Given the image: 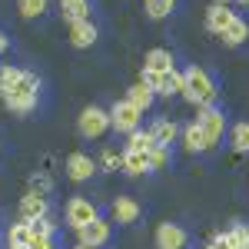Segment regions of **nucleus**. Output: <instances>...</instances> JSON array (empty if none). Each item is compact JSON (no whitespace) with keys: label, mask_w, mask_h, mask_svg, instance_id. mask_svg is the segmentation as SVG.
Here are the masks:
<instances>
[{"label":"nucleus","mask_w":249,"mask_h":249,"mask_svg":"<svg viewBox=\"0 0 249 249\" xmlns=\"http://www.w3.org/2000/svg\"><path fill=\"white\" fill-rule=\"evenodd\" d=\"M0 100L14 113H30L40 100V80L37 73H27L20 67H3L0 70Z\"/></svg>","instance_id":"f257e3e1"},{"label":"nucleus","mask_w":249,"mask_h":249,"mask_svg":"<svg viewBox=\"0 0 249 249\" xmlns=\"http://www.w3.org/2000/svg\"><path fill=\"white\" fill-rule=\"evenodd\" d=\"M183 96L190 100L196 110H203V107H213L216 103V83L210 80V73L203 70V67H186L183 70Z\"/></svg>","instance_id":"f03ea898"},{"label":"nucleus","mask_w":249,"mask_h":249,"mask_svg":"<svg viewBox=\"0 0 249 249\" xmlns=\"http://www.w3.org/2000/svg\"><path fill=\"white\" fill-rule=\"evenodd\" d=\"M140 120H143V110H136L130 100H120V103L110 107V126L116 133H136Z\"/></svg>","instance_id":"7ed1b4c3"},{"label":"nucleus","mask_w":249,"mask_h":249,"mask_svg":"<svg viewBox=\"0 0 249 249\" xmlns=\"http://www.w3.org/2000/svg\"><path fill=\"white\" fill-rule=\"evenodd\" d=\"M107 130H110V110H103V107H87V110L80 113V136L100 140Z\"/></svg>","instance_id":"20e7f679"},{"label":"nucleus","mask_w":249,"mask_h":249,"mask_svg":"<svg viewBox=\"0 0 249 249\" xmlns=\"http://www.w3.org/2000/svg\"><path fill=\"white\" fill-rule=\"evenodd\" d=\"M196 126L206 133L210 146H216V143L223 140V130H226V116H223V110H216V107H203V110L196 113Z\"/></svg>","instance_id":"39448f33"},{"label":"nucleus","mask_w":249,"mask_h":249,"mask_svg":"<svg viewBox=\"0 0 249 249\" xmlns=\"http://www.w3.org/2000/svg\"><path fill=\"white\" fill-rule=\"evenodd\" d=\"M143 83L160 96L183 93V73L179 70H170V73H150V70H143Z\"/></svg>","instance_id":"423d86ee"},{"label":"nucleus","mask_w":249,"mask_h":249,"mask_svg":"<svg viewBox=\"0 0 249 249\" xmlns=\"http://www.w3.org/2000/svg\"><path fill=\"white\" fill-rule=\"evenodd\" d=\"M93 219H100V213L90 199H83V196H73L70 203H67V223L73 226V230H83V226H90Z\"/></svg>","instance_id":"0eeeda50"},{"label":"nucleus","mask_w":249,"mask_h":249,"mask_svg":"<svg viewBox=\"0 0 249 249\" xmlns=\"http://www.w3.org/2000/svg\"><path fill=\"white\" fill-rule=\"evenodd\" d=\"M190 243V236L183 226H176V223H160V230H156V249H186Z\"/></svg>","instance_id":"6e6552de"},{"label":"nucleus","mask_w":249,"mask_h":249,"mask_svg":"<svg viewBox=\"0 0 249 249\" xmlns=\"http://www.w3.org/2000/svg\"><path fill=\"white\" fill-rule=\"evenodd\" d=\"M67 37H70V43L73 47H93L96 43V27L93 20H73V23H67Z\"/></svg>","instance_id":"1a4fd4ad"},{"label":"nucleus","mask_w":249,"mask_h":249,"mask_svg":"<svg viewBox=\"0 0 249 249\" xmlns=\"http://www.w3.org/2000/svg\"><path fill=\"white\" fill-rule=\"evenodd\" d=\"M107 239H110V223H107L103 216H100V219H93L90 226H83V230H80V246L100 249Z\"/></svg>","instance_id":"9d476101"},{"label":"nucleus","mask_w":249,"mask_h":249,"mask_svg":"<svg viewBox=\"0 0 249 249\" xmlns=\"http://www.w3.org/2000/svg\"><path fill=\"white\" fill-rule=\"evenodd\" d=\"M93 173H96V163H93L87 153H70V156H67V176H70L73 183L90 179Z\"/></svg>","instance_id":"9b49d317"},{"label":"nucleus","mask_w":249,"mask_h":249,"mask_svg":"<svg viewBox=\"0 0 249 249\" xmlns=\"http://www.w3.org/2000/svg\"><path fill=\"white\" fill-rule=\"evenodd\" d=\"M47 216V196H40V193H27L23 199H20V219L23 223H34V219H43Z\"/></svg>","instance_id":"f8f14e48"},{"label":"nucleus","mask_w":249,"mask_h":249,"mask_svg":"<svg viewBox=\"0 0 249 249\" xmlns=\"http://www.w3.org/2000/svg\"><path fill=\"white\" fill-rule=\"evenodd\" d=\"M232 20H236V14H232L230 7H226V3H213L210 10H206V30L219 37V34H223V30L230 27Z\"/></svg>","instance_id":"ddd939ff"},{"label":"nucleus","mask_w":249,"mask_h":249,"mask_svg":"<svg viewBox=\"0 0 249 249\" xmlns=\"http://www.w3.org/2000/svg\"><path fill=\"white\" fill-rule=\"evenodd\" d=\"M143 70H150V73H170V70H176V67H173V53L163 50V47L150 50V53L143 57Z\"/></svg>","instance_id":"4468645a"},{"label":"nucleus","mask_w":249,"mask_h":249,"mask_svg":"<svg viewBox=\"0 0 249 249\" xmlns=\"http://www.w3.org/2000/svg\"><path fill=\"white\" fill-rule=\"evenodd\" d=\"M183 146H186L190 153H206V150H213L210 140H206V133L196 126V120H193L190 126H183Z\"/></svg>","instance_id":"2eb2a0df"},{"label":"nucleus","mask_w":249,"mask_h":249,"mask_svg":"<svg viewBox=\"0 0 249 249\" xmlns=\"http://www.w3.org/2000/svg\"><path fill=\"white\" fill-rule=\"evenodd\" d=\"M123 173H130V176H143V173H150V153L123 150Z\"/></svg>","instance_id":"dca6fc26"},{"label":"nucleus","mask_w":249,"mask_h":249,"mask_svg":"<svg viewBox=\"0 0 249 249\" xmlns=\"http://www.w3.org/2000/svg\"><path fill=\"white\" fill-rule=\"evenodd\" d=\"M113 219L116 223H136L140 219V206L130 196H116L113 199Z\"/></svg>","instance_id":"f3484780"},{"label":"nucleus","mask_w":249,"mask_h":249,"mask_svg":"<svg viewBox=\"0 0 249 249\" xmlns=\"http://www.w3.org/2000/svg\"><path fill=\"white\" fill-rule=\"evenodd\" d=\"M150 133H153L156 146H170V143H176V136H179V126L173 120H156L153 126H150Z\"/></svg>","instance_id":"a211bd4d"},{"label":"nucleus","mask_w":249,"mask_h":249,"mask_svg":"<svg viewBox=\"0 0 249 249\" xmlns=\"http://www.w3.org/2000/svg\"><path fill=\"white\" fill-rule=\"evenodd\" d=\"M60 14L67 23L73 20H90V0H60Z\"/></svg>","instance_id":"6ab92c4d"},{"label":"nucleus","mask_w":249,"mask_h":249,"mask_svg":"<svg viewBox=\"0 0 249 249\" xmlns=\"http://www.w3.org/2000/svg\"><path fill=\"white\" fill-rule=\"evenodd\" d=\"M246 37H249V23H246V20H239V17L219 34V40H223L226 47H239V43H246Z\"/></svg>","instance_id":"aec40b11"},{"label":"nucleus","mask_w":249,"mask_h":249,"mask_svg":"<svg viewBox=\"0 0 249 249\" xmlns=\"http://www.w3.org/2000/svg\"><path fill=\"white\" fill-rule=\"evenodd\" d=\"M153 96H156V93L146 87V83H143V80H140V83H133V87L126 90V100L133 103L136 110H150V107H153Z\"/></svg>","instance_id":"412c9836"},{"label":"nucleus","mask_w":249,"mask_h":249,"mask_svg":"<svg viewBox=\"0 0 249 249\" xmlns=\"http://www.w3.org/2000/svg\"><path fill=\"white\" fill-rule=\"evenodd\" d=\"M30 239H34V230H30V223H23V219L14 223L10 232L3 236V243H7V246H30Z\"/></svg>","instance_id":"4be33fe9"},{"label":"nucleus","mask_w":249,"mask_h":249,"mask_svg":"<svg viewBox=\"0 0 249 249\" xmlns=\"http://www.w3.org/2000/svg\"><path fill=\"white\" fill-rule=\"evenodd\" d=\"M17 10L23 20H37L47 14V0H17Z\"/></svg>","instance_id":"5701e85b"},{"label":"nucleus","mask_w":249,"mask_h":249,"mask_svg":"<svg viewBox=\"0 0 249 249\" xmlns=\"http://www.w3.org/2000/svg\"><path fill=\"white\" fill-rule=\"evenodd\" d=\"M126 150H140V153H153L156 150V140H153V133L146 130V133H130V143H126Z\"/></svg>","instance_id":"b1692460"},{"label":"nucleus","mask_w":249,"mask_h":249,"mask_svg":"<svg viewBox=\"0 0 249 249\" xmlns=\"http://www.w3.org/2000/svg\"><path fill=\"white\" fill-rule=\"evenodd\" d=\"M176 10V0H146V14L153 20H163Z\"/></svg>","instance_id":"393cba45"},{"label":"nucleus","mask_w":249,"mask_h":249,"mask_svg":"<svg viewBox=\"0 0 249 249\" xmlns=\"http://www.w3.org/2000/svg\"><path fill=\"white\" fill-rule=\"evenodd\" d=\"M232 146H236L239 153L249 150V123H236V126H232Z\"/></svg>","instance_id":"a878e982"},{"label":"nucleus","mask_w":249,"mask_h":249,"mask_svg":"<svg viewBox=\"0 0 249 249\" xmlns=\"http://www.w3.org/2000/svg\"><path fill=\"white\" fill-rule=\"evenodd\" d=\"M170 146H156L153 153H150V170H163V166H170Z\"/></svg>","instance_id":"bb28decb"},{"label":"nucleus","mask_w":249,"mask_h":249,"mask_svg":"<svg viewBox=\"0 0 249 249\" xmlns=\"http://www.w3.org/2000/svg\"><path fill=\"white\" fill-rule=\"evenodd\" d=\"M100 160H103V166H107V170H123V153H116V150H110V146L103 150Z\"/></svg>","instance_id":"cd10ccee"},{"label":"nucleus","mask_w":249,"mask_h":249,"mask_svg":"<svg viewBox=\"0 0 249 249\" xmlns=\"http://www.w3.org/2000/svg\"><path fill=\"white\" fill-rule=\"evenodd\" d=\"M210 246H213V249H239V246H236V239H232V232H230V230H226V232H216Z\"/></svg>","instance_id":"c85d7f7f"},{"label":"nucleus","mask_w":249,"mask_h":249,"mask_svg":"<svg viewBox=\"0 0 249 249\" xmlns=\"http://www.w3.org/2000/svg\"><path fill=\"white\" fill-rule=\"evenodd\" d=\"M30 230H34V236H53V223H50V216H43V219L30 223Z\"/></svg>","instance_id":"c756f323"},{"label":"nucleus","mask_w":249,"mask_h":249,"mask_svg":"<svg viewBox=\"0 0 249 249\" xmlns=\"http://www.w3.org/2000/svg\"><path fill=\"white\" fill-rule=\"evenodd\" d=\"M232 239H236V246L243 249V246H249V226H243V223H236V226H232Z\"/></svg>","instance_id":"7c9ffc66"},{"label":"nucleus","mask_w":249,"mask_h":249,"mask_svg":"<svg viewBox=\"0 0 249 249\" xmlns=\"http://www.w3.org/2000/svg\"><path fill=\"white\" fill-rule=\"evenodd\" d=\"M30 246L34 249H57V239H53V236H34Z\"/></svg>","instance_id":"2f4dec72"},{"label":"nucleus","mask_w":249,"mask_h":249,"mask_svg":"<svg viewBox=\"0 0 249 249\" xmlns=\"http://www.w3.org/2000/svg\"><path fill=\"white\" fill-rule=\"evenodd\" d=\"M30 186H34V193L47 196V193H50V179H47V176H34V183H30Z\"/></svg>","instance_id":"473e14b6"},{"label":"nucleus","mask_w":249,"mask_h":249,"mask_svg":"<svg viewBox=\"0 0 249 249\" xmlns=\"http://www.w3.org/2000/svg\"><path fill=\"white\" fill-rule=\"evenodd\" d=\"M7 47H10V40H7V37H3V34H0V53H3Z\"/></svg>","instance_id":"72a5a7b5"},{"label":"nucleus","mask_w":249,"mask_h":249,"mask_svg":"<svg viewBox=\"0 0 249 249\" xmlns=\"http://www.w3.org/2000/svg\"><path fill=\"white\" fill-rule=\"evenodd\" d=\"M7 249H34V246H7Z\"/></svg>","instance_id":"f704fd0d"},{"label":"nucleus","mask_w":249,"mask_h":249,"mask_svg":"<svg viewBox=\"0 0 249 249\" xmlns=\"http://www.w3.org/2000/svg\"><path fill=\"white\" fill-rule=\"evenodd\" d=\"M216 3H232V0H216Z\"/></svg>","instance_id":"c9c22d12"},{"label":"nucleus","mask_w":249,"mask_h":249,"mask_svg":"<svg viewBox=\"0 0 249 249\" xmlns=\"http://www.w3.org/2000/svg\"><path fill=\"white\" fill-rule=\"evenodd\" d=\"M239 3H246V7H249V0H239Z\"/></svg>","instance_id":"e433bc0d"},{"label":"nucleus","mask_w":249,"mask_h":249,"mask_svg":"<svg viewBox=\"0 0 249 249\" xmlns=\"http://www.w3.org/2000/svg\"><path fill=\"white\" fill-rule=\"evenodd\" d=\"M77 249H90V246H77Z\"/></svg>","instance_id":"4c0bfd02"},{"label":"nucleus","mask_w":249,"mask_h":249,"mask_svg":"<svg viewBox=\"0 0 249 249\" xmlns=\"http://www.w3.org/2000/svg\"><path fill=\"white\" fill-rule=\"evenodd\" d=\"M243 249H249V246H243Z\"/></svg>","instance_id":"58836bf2"},{"label":"nucleus","mask_w":249,"mask_h":249,"mask_svg":"<svg viewBox=\"0 0 249 249\" xmlns=\"http://www.w3.org/2000/svg\"><path fill=\"white\" fill-rule=\"evenodd\" d=\"M0 239H3V236H0Z\"/></svg>","instance_id":"ea45409f"}]
</instances>
